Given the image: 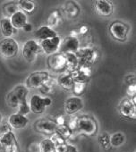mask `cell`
<instances>
[{
	"label": "cell",
	"mask_w": 136,
	"mask_h": 152,
	"mask_svg": "<svg viewBox=\"0 0 136 152\" xmlns=\"http://www.w3.org/2000/svg\"><path fill=\"white\" fill-rule=\"evenodd\" d=\"M109 140H110V146L111 147H114V148H118L120 146H122L124 142V133L118 132H115L113 133L110 137H109Z\"/></svg>",
	"instance_id": "obj_24"
},
{
	"label": "cell",
	"mask_w": 136,
	"mask_h": 152,
	"mask_svg": "<svg viewBox=\"0 0 136 152\" xmlns=\"http://www.w3.org/2000/svg\"><path fill=\"white\" fill-rule=\"evenodd\" d=\"M83 108V102L78 97H70L65 100L64 111L67 115H75Z\"/></svg>",
	"instance_id": "obj_15"
},
{
	"label": "cell",
	"mask_w": 136,
	"mask_h": 152,
	"mask_svg": "<svg viewBox=\"0 0 136 152\" xmlns=\"http://www.w3.org/2000/svg\"><path fill=\"white\" fill-rule=\"evenodd\" d=\"M88 27L87 26H85V25H83V26H82L81 28H80V33H82V34H85V33H87L88 32Z\"/></svg>",
	"instance_id": "obj_45"
},
{
	"label": "cell",
	"mask_w": 136,
	"mask_h": 152,
	"mask_svg": "<svg viewBox=\"0 0 136 152\" xmlns=\"http://www.w3.org/2000/svg\"><path fill=\"white\" fill-rule=\"evenodd\" d=\"M75 83L86 84L91 81V67L85 65H79L78 68L70 72Z\"/></svg>",
	"instance_id": "obj_9"
},
{
	"label": "cell",
	"mask_w": 136,
	"mask_h": 152,
	"mask_svg": "<svg viewBox=\"0 0 136 152\" xmlns=\"http://www.w3.org/2000/svg\"><path fill=\"white\" fill-rule=\"evenodd\" d=\"M40 51L41 48L39 44L33 39H30L24 43L22 52L24 59L29 63H32L36 59L37 56L40 53Z\"/></svg>",
	"instance_id": "obj_6"
},
{
	"label": "cell",
	"mask_w": 136,
	"mask_h": 152,
	"mask_svg": "<svg viewBox=\"0 0 136 152\" xmlns=\"http://www.w3.org/2000/svg\"><path fill=\"white\" fill-rule=\"evenodd\" d=\"M8 132H11V126L8 124L7 122L0 124V136Z\"/></svg>",
	"instance_id": "obj_37"
},
{
	"label": "cell",
	"mask_w": 136,
	"mask_h": 152,
	"mask_svg": "<svg viewBox=\"0 0 136 152\" xmlns=\"http://www.w3.org/2000/svg\"><path fill=\"white\" fill-rule=\"evenodd\" d=\"M8 124L14 129H23L27 126L29 120L26 116L22 115L18 113H15L9 115L7 119Z\"/></svg>",
	"instance_id": "obj_17"
},
{
	"label": "cell",
	"mask_w": 136,
	"mask_h": 152,
	"mask_svg": "<svg viewBox=\"0 0 136 152\" xmlns=\"http://www.w3.org/2000/svg\"><path fill=\"white\" fill-rule=\"evenodd\" d=\"M109 31L111 36L115 39L119 41H124L128 37L129 27L120 21H115L110 24Z\"/></svg>",
	"instance_id": "obj_7"
},
{
	"label": "cell",
	"mask_w": 136,
	"mask_h": 152,
	"mask_svg": "<svg viewBox=\"0 0 136 152\" xmlns=\"http://www.w3.org/2000/svg\"><path fill=\"white\" fill-rule=\"evenodd\" d=\"M3 152H19L18 145H17V140L15 142H12L8 145H6L2 147Z\"/></svg>",
	"instance_id": "obj_33"
},
{
	"label": "cell",
	"mask_w": 136,
	"mask_h": 152,
	"mask_svg": "<svg viewBox=\"0 0 136 152\" xmlns=\"http://www.w3.org/2000/svg\"><path fill=\"white\" fill-rule=\"evenodd\" d=\"M65 152H78V149H77V148H76L75 145L67 144V143H66Z\"/></svg>",
	"instance_id": "obj_41"
},
{
	"label": "cell",
	"mask_w": 136,
	"mask_h": 152,
	"mask_svg": "<svg viewBox=\"0 0 136 152\" xmlns=\"http://www.w3.org/2000/svg\"><path fill=\"white\" fill-rule=\"evenodd\" d=\"M23 30L24 31H26V32H30V31H31V30H32V25H31V23H27L23 27Z\"/></svg>",
	"instance_id": "obj_44"
},
{
	"label": "cell",
	"mask_w": 136,
	"mask_h": 152,
	"mask_svg": "<svg viewBox=\"0 0 136 152\" xmlns=\"http://www.w3.org/2000/svg\"><path fill=\"white\" fill-rule=\"evenodd\" d=\"M55 146L49 138H46L42 140L39 145V152H54Z\"/></svg>",
	"instance_id": "obj_26"
},
{
	"label": "cell",
	"mask_w": 136,
	"mask_h": 152,
	"mask_svg": "<svg viewBox=\"0 0 136 152\" xmlns=\"http://www.w3.org/2000/svg\"><path fill=\"white\" fill-rule=\"evenodd\" d=\"M60 21H61V15H60V13L57 10L51 13L50 15L48 18V23L49 27L57 25L60 23Z\"/></svg>",
	"instance_id": "obj_30"
},
{
	"label": "cell",
	"mask_w": 136,
	"mask_h": 152,
	"mask_svg": "<svg viewBox=\"0 0 136 152\" xmlns=\"http://www.w3.org/2000/svg\"><path fill=\"white\" fill-rule=\"evenodd\" d=\"M10 22L15 29H23V27L27 23V16L22 11H16L14 15L10 16Z\"/></svg>",
	"instance_id": "obj_18"
},
{
	"label": "cell",
	"mask_w": 136,
	"mask_h": 152,
	"mask_svg": "<svg viewBox=\"0 0 136 152\" xmlns=\"http://www.w3.org/2000/svg\"><path fill=\"white\" fill-rule=\"evenodd\" d=\"M56 132L58 133L64 140H68L73 134V131L68 127L66 124H63V125H56Z\"/></svg>",
	"instance_id": "obj_25"
},
{
	"label": "cell",
	"mask_w": 136,
	"mask_h": 152,
	"mask_svg": "<svg viewBox=\"0 0 136 152\" xmlns=\"http://www.w3.org/2000/svg\"><path fill=\"white\" fill-rule=\"evenodd\" d=\"M1 123H2V115L0 114V124H1Z\"/></svg>",
	"instance_id": "obj_46"
},
{
	"label": "cell",
	"mask_w": 136,
	"mask_h": 152,
	"mask_svg": "<svg viewBox=\"0 0 136 152\" xmlns=\"http://www.w3.org/2000/svg\"><path fill=\"white\" fill-rule=\"evenodd\" d=\"M77 120H78L77 117H71L69 120H68V123L65 124L72 131H74L75 129H77Z\"/></svg>",
	"instance_id": "obj_38"
},
{
	"label": "cell",
	"mask_w": 136,
	"mask_h": 152,
	"mask_svg": "<svg viewBox=\"0 0 136 152\" xmlns=\"http://www.w3.org/2000/svg\"><path fill=\"white\" fill-rule=\"evenodd\" d=\"M15 141H16V138H15V133L12 131L0 136V146H1V148Z\"/></svg>",
	"instance_id": "obj_29"
},
{
	"label": "cell",
	"mask_w": 136,
	"mask_h": 152,
	"mask_svg": "<svg viewBox=\"0 0 136 152\" xmlns=\"http://www.w3.org/2000/svg\"><path fill=\"white\" fill-rule=\"evenodd\" d=\"M64 12L68 15H69L70 17H75L80 13V8H79V7L75 3H74V2H68V3L65 4Z\"/></svg>",
	"instance_id": "obj_27"
},
{
	"label": "cell",
	"mask_w": 136,
	"mask_h": 152,
	"mask_svg": "<svg viewBox=\"0 0 136 152\" xmlns=\"http://www.w3.org/2000/svg\"><path fill=\"white\" fill-rule=\"evenodd\" d=\"M80 42L77 38L68 36L64 38L63 41H61L58 50L59 53L64 54V53H76V51L79 49Z\"/></svg>",
	"instance_id": "obj_12"
},
{
	"label": "cell",
	"mask_w": 136,
	"mask_h": 152,
	"mask_svg": "<svg viewBox=\"0 0 136 152\" xmlns=\"http://www.w3.org/2000/svg\"><path fill=\"white\" fill-rule=\"evenodd\" d=\"M17 107H18V112L17 113L20 114V115H22L26 116V115H28L31 112L30 106H29V104L27 103L26 100L23 101V102H22Z\"/></svg>",
	"instance_id": "obj_31"
},
{
	"label": "cell",
	"mask_w": 136,
	"mask_h": 152,
	"mask_svg": "<svg viewBox=\"0 0 136 152\" xmlns=\"http://www.w3.org/2000/svg\"><path fill=\"white\" fill-rule=\"evenodd\" d=\"M17 5H15V4H8L7 6H6L5 7V8H4V11H5V13L7 15H14L16 11H18L17 10Z\"/></svg>",
	"instance_id": "obj_36"
},
{
	"label": "cell",
	"mask_w": 136,
	"mask_h": 152,
	"mask_svg": "<svg viewBox=\"0 0 136 152\" xmlns=\"http://www.w3.org/2000/svg\"><path fill=\"white\" fill-rule=\"evenodd\" d=\"M48 67L55 72H63L66 69L65 57L62 53H55L48 58Z\"/></svg>",
	"instance_id": "obj_10"
},
{
	"label": "cell",
	"mask_w": 136,
	"mask_h": 152,
	"mask_svg": "<svg viewBox=\"0 0 136 152\" xmlns=\"http://www.w3.org/2000/svg\"><path fill=\"white\" fill-rule=\"evenodd\" d=\"M55 123H56V125H63V124H65V118H64V116H63V115H59V116H57L56 117V121H54Z\"/></svg>",
	"instance_id": "obj_40"
},
{
	"label": "cell",
	"mask_w": 136,
	"mask_h": 152,
	"mask_svg": "<svg viewBox=\"0 0 136 152\" xmlns=\"http://www.w3.org/2000/svg\"><path fill=\"white\" fill-rule=\"evenodd\" d=\"M19 52V45L13 38H5L0 41V55L4 58H14Z\"/></svg>",
	"instance_id": "obj_2"
},
{
	"label": "cell",
	"mask_w": 136,
	"mask_h": 152,
	"mask_svg": "<svg viewBox=\"0 0 136 152\" xmlns=\"http://www.w3.org/2000/svg\"><path fill=\"white\" fill-rule=\"evenodd\" d=\"M77 129L79 132L86 136H92L98 130L96 121L88 115H83L77 120Z\"/></svg>",
	"instance_id": "obj_4"
},
{
	"label": "cell",
	"mask_w": 136,
	"mask_h": 152,
	"mask_svg": "<svg viewBox=\"0 0 136 152\" xmlns=\"http://www.w3.org/2000/svg\"><path fill=\"white\" fill-rule=\"evenodd\" d=\"M35 36L39 39L44 40V39H47L56 37L57 34H56V32L51 27L44 25V26H41L40 28H39L35 31Z\"/></svg>",
	"instance_id": "obj_21"
},
{
	"label": "cell",
	"mask_w": 136,
	"mask_h": 152,
	"mask_svg": "<svg viewBox=\"0 0 136 152\" xmlns=\"http://www.w3.org/2000/svg\"><path fill=\"white\" fill-rule=\"evenodd\" d=\"M126 92H127V95L131 98L134 97L135 96V93H136V86L135 84H132V85H129L127 90H126Z\"/></svg>",
	"instance_id": "obj_39"
},
{
	"label": "cell",
	"mask_w": 136,
	"mask_h": 152,
	"mask_svg": "<svg viewBox=\"0 0 136 152\" xmlns=\"http://www.w3.org/2000/svg\"><path fill=\"white\" fill-rule=\"evenodd\" d=\"M49 139L51 140V141L53 142V144H54L55 147L65 143V140H64L58 133H56V132H54L53 134H51V136H50Z\"/></svg>",
	"instance_id": "obj_32"
},
{
	"label": "cell",
	"mask_w": 136,
	"mask_h": 152,
	"mask_svg": "<svg viewBox=\"0 0 136 152\" xmlns=\"http://www.w3.org/2000/svg\"><path fill=\"white\" fill-rule=\"evenodd\" d=\"M52 104V100L48 97H41L39 95H33L30 100V109L34 114H41L44 112L46 107Z\"/></svg>",
	"instance_id": "obj_8"
},
{
	"label": "cell",
	"mask_w": 136,
	"mask_h": 152,
	"mask_svg": "<svg viewBox=\"0 0 136 152\" xmlns=\"http://www.w3.org/2000/svg\"><path fill=\"white\" fill-rule=\"evenodd\" d=\"M57 83L64 90H72L75 85V81L70 72H63L57 78Z\"/></svg>",
	"instance_id": "obj_19"
},
{
	"label": "cell",
	"mask_w": 136,
	"mask_h": 152,
	"mask_svg": "<svg viewBox=\"0 0 136 152\" xmlns=\"http://www.w3.org/2000/svg\"><path fill=\"white\" fill-rule=\"evenodd\" d=\"M39 90L41 91V92H43L45 94H50V93H52L53 92V84H52V82L48 79V82L46 83H44Z\"/></svg>",
	"instance_id": "obj_34"
},
{
	"label": "cell",
	"mask_w": 136,
	"mask_h": 152,
	"mask_svg": "<svg viewBox=\"0 0 136 152\" xmlns=\"http://www.w3.org/2000/svg\"><path fill=\"white\" fill-rule=\"evenodd\" d=\"M34 127L36 131L40 133L51 135L56 132V124L53 120L50 119H39L35 123Z\"/></svg>",
	"instance_id": "obj_14"
},
{
	"label": "cell",
	"mask_w": 136,
	"mask_h": 152,
	"mask_svg": "<svg viewBox=\"0 0 136 152\" xmlns=\"http://www.w3.org/2000/svg\"><path fill=\"white\" fill-rule=\"evenodd\" d=\"M17 7L23 12L24 14H31L35 10V3L32 1H29V0H21L18 2Z\"/></svg>",
	"instance_id": "obj_23"
},
{
	"label": "cell",
	"mask_w": 136,
	"mask_h": 152,
	"mask_svg": "<svg viewBox=\"0 0 136 152\" xmlns=\"http://www.w3.org/2000/svg\"><path fill=\"white\" fill-rule=\"evenodd\" d=\"M85 85L86 84H83V83H75V85L73 87V91L74 93L77 96L82 95L85 90Z\"/></svg>",
	"instance_id": "obj_35"
},
{
	"label": "cell",
	"mask_w": 136,
	"mask_h": 152,
	"mask_svg": "<svg viewBox=\"0 0 136 152\" xmlns=\"http://www.w3.org/2000/svg\"><path fill=\"white\" fill-rule=\"evenodd\" d=\"M28 93H29V91L26 86L18 85V86L15 87L7 94V105L13 108L17 107L22 102L26 100Z\"/></svg>",
	"instance_id": "obj_1"
},
{
	"label": "cell",
	"mask_w": 136,
	"mask_h": 152,
	"mask_svg": "<svg viewBox=\"0 0 136 152\" xmlns=\"http://www.w3.org/2000/svg\"><path fill=\"white\" fill-rule=\"evenodd\" d=\"M49 79V74L45 71L34 72L28 76L26 80V86L31 89L39 90L44 83L48 82Z\"/></svg>",
	"instance_id": "obj_5"
},
{
	"label": "cell",
	"mask_w": 136,
	"mask_h": 152,
	"mask_svg": "<svg viewBox=\"0 0 136 152\" xmlns=\"http://www.w3.org/2000/svg\"><path fill=\"white\" fill-rule=\"evenodd\" d=\"M64 56L65 57L66 70L68 72H71L78 68L79 62H78V58H77L75 53H64Z\"/></svg>",
	"instance_id": "obj_22"
},
{
	"label": "cell",
	"mask_w": 136,
	"mask_h": 152,
	"mask_svg": "<svg viewBox=\"0 0 136 152\" xmlns=\"http://www.w3.org/2000/svg\"><path fill=\"white\" fill-rule=\"evenodd\" d=\"M109 137L110 136L107 132H102L98 136V142L101 148H103L104 150H109L111 148Z\"/></svg>",
	"instance_id": "obj_28"
},
{
	"label": "cell",
	"mask_w": 136,
	"mask_h": 152,
	"mask_svg": "<svg viewBox=\"0 0 136 152\" xmlns=\"http://www.w3.org/2000/svg\"><path fill=\"white\" fill-rule=\"evenodd\" d=\"M95 10L97 14L103 17H107L113 14V4L107 0H98L95 2Z\"/></svg>",
	"instance_id": "obj_16"
},
{
	"label": "cell",
	"mask_w": 136,
	"mask_h": 152,
	"mask_svg": "<svg viewBox=\"0 0 136 152\" xmlns=\"http://www.w3.org/2000/svg\"><path fill=\"white\" fill-rule=\"evenodd\" d=\"M125 83L128 85L135 84V75H129L125 78Z\"/></svg>",
	"instance_id": "obj_42"
},
{
	"label": "cell",
	"mask_w": 136,
	"mask_h": 152,
	"mask_svg": "<svg viewBox=\"0 0 136 152\" xmlns=\"http://www.w3.org/2000/svg\"><path fill=\"white\" fill-rule=\"evenodd\" d=\"M0 31L6 38H11L12 35L16 33V29L13 27L9 18H2L0 20Z\"/></svg>",
	"instance_id": "obj_20"
},
{
	"label": "cell",
	"mask_w": 136,
	"mask_h": 152,
	"mask_svg": "<svg viewBox=\"0 0 136 152\" xmlns=\"http://www.w3.org/2000/svg\"><path fill=\"white\" fill-rule=\"evenodd\" d=\"M65 148H66V143L56 146L54 152H65Z\"/></svg>",
	"instance_id": "obj_43"
},
{
	"label": "cell",
	"mask_w": 136,
	"mask_h": 152,
	"mask_svg": "<svg viewBox=\"0 0 136 152\" xmlns=\"http://www.w3.org/2000/svg\"><path fill=\"white\" fill-rule=\"evenodd\" d=\"M75 54L78 58L79 65H85L91 67L94 63H96L99 57L97 50L91 48H79Z\"/></svg>",
	"instance_id": "obj_3"
},
{
	"label": "cell",
	"mask_w": 136,
	"mask_h": 152,
	"mask_svg": "<svg viewBox=\"0 0 136 152\" xmlns=\"http://www.w3.org/2000/svg\"><path fill=\"white\" fill-rule=\"evenodd\" d=\"M119 112L124 118L134 120L136 117V105H134L130 99L124 98L119 104Z\"/></svg>",
	"instance_id": "obj_11"
},
{
	"label": "cell",
	"mask_w": 136,
	"mask_h": 152,
	"mask_svg": "<svg viewBox=\"0 0 136 152\" xmlns=\"http://www.w3.org/2000/svg\"><path fill=\"white\" fill-rule=\"evenodd\" d=\"M60 43H61V39L58 36H56L54 38H50V39L41 40L39 43V46H40L41 50L44 53L50 56V55L56 53V51H58Z\"/></svg>",
	"instance_id": "obj_13"
}]
</instances>
